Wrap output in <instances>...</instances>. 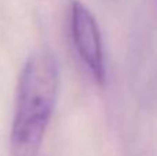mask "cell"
<instances>
[{
  "instance_id": "obj_1",
  "label": "cell",
  "mask_w": 157,
  "mask_h": 156,
  "mask_svg": "<svg viewBox=\"0 0 157 156\" xmlns=\"http://www.w3.org/2000/svg\"><path fill=\"white\" fill-rule=\"evenodd\" d=\"M59 88V62L50 50H36L19 75L10 133L11 156H36L51 120Z\"/></svg>"
},
{
  "instance_id": "obj_2",
  "label": "cell",
  "mask_w": 157,
  "mask_h": 156,
  "mask_svg": "<svg viewBox=\"0 0 157 156\" xmlns=\"http://www.w3.org/2000/svg\"><path fill=\"white\" fill-rule=\"evenodd\" d=\"M71 32L78 55L98 84H105L106 66L101 30L92 13L78 0L71 3Z\"/></svg>"
}]
</instances>
